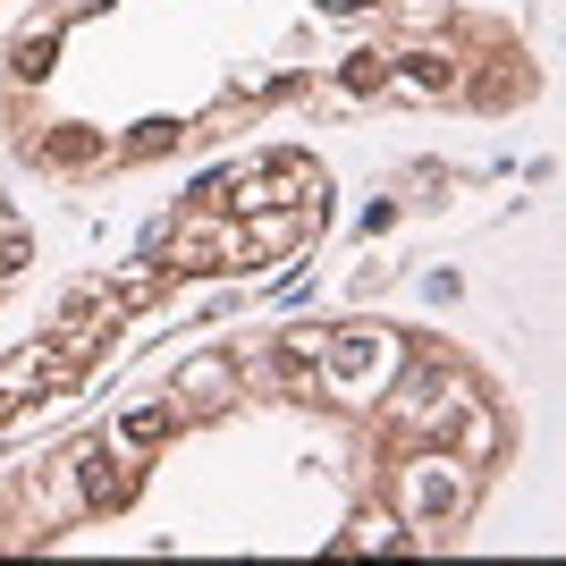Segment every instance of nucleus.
Instances as JSON below:
<instances>
[{"label": "nucleus", "instance_id": "1", "mask_svg": "<svg viewBox=\"0 0 566 566\" xmlns=\"http://www.w3.org/2000/svg\"><path fill=\"white\" fill-rule=\"evenodd\" d=\"M516 457V389L457 331L280 313L9 449L0 558H457Z\"/></svg>", "mask_w": 566, "mask_h": 566}, {"label": "nucleus", "instance_id": "2", "mask_svg": "<svg viewBox=\"0 0 566 566\" xmlns=\"http://www.w3.org/2000/svg\"><path fill=\"white\" fill-rule=\"evenodd\" d=\"M542 94V43L482 0H25L0 34V153L76 203L271 127H491Z\"/></svg>", "mask_w": 566, "mask_h": 566}, {"label": "nucleus", "instance_id": "3", "mask_svg": "<svg viewBox=\"0 0 566 566\" xmlns=\"http://www.w3.org/2000/svg\"><path fill=\"white\" fill-rule=\"evenodd\" d=\"M338 220V178L313 144H237L187 195L136 237V254L111 271H76L51 287L34 331L0 347V457L25 449L34 431L69 423L76 406H94L102 373L127 347L161 331L178 305L212 287H254L280 280L331 237Z\"/></svg>", "mask_w": 566, "mask_h": 566}, {"label": "nucleus", "instance_id": "4", "mask_svg": "<svg viewBox=\"0 0 566 566\" xmlns=\"http://www.w3.org/2000/svg\"><path fill=\"white\" fill-rule=\"evenodd\" d=\"M34 262H43V245H34V220L18 212V195L0 187V322H9V305L34 287Z\"/></svg>", "mask_w": 566, "mask_h": 566}]
</instances>
